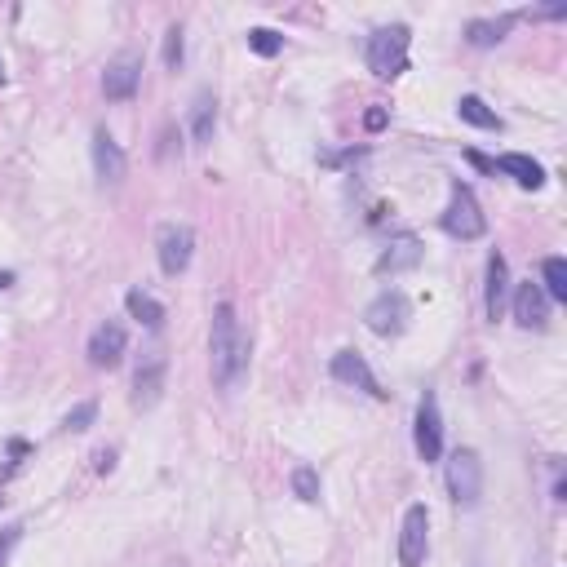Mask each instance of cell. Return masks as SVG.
<instances>
[{
  "label": "cell",
  "mask_w": 567,
  "mask_h": 567,
  "mask_svg": "<svg viewBox=\"0 0 567 567\" xmlns=\"http://www.w3.org/2000/svg\"><path fill=\"white\" fill-rule=\"evenodd\" d=\"M23 541V523H9L5 532H0V567L9 563V554H14V545Z\"/></svg>",
  "instance_id": "cell-27"
},
{
  "label": "cell",
  "mask_w": 567,
  "mask_h": 567,
  "mask_svg": "<svg viewBox=\"0 0 567 567\" xmlns=\"http://www.w3.org/2000/svg\"><path fill=\"white\" fill-rule=\"evenodd\" d=\"M213 129H218V98H213L209 89H200L191 102V142L195 147L213 142Z\"/></svg>",
  "instance_id": "cell-19"
},
{
  "label": "cell",
  "mask_w": 567,
  "mask_h": 567,
  "mask_svg": "<svg viewBox=\"0 0 567 567\" xmlns=\"http://www.w3.org/2000/svg\"><path fill=\"white\" fill-rule=\"evenodd\" d=\"M364 129H368V133H381V129H386V107H373V111H368V116H364Z\"/></svg>",
  "instance_id": "cell-28"
},
{
  "label": "cell",
  "mask_w": 567,
  "mask_h": 567,
  "mask_svg": "<svg viewBox=\"0 0 567 567\" xmlns=\"http://www.w3.org/2000/svg\"><path fill=\"white\" fill-rule=\"evenodd\" d=\"M182 58H187V36H182V23H173L169 32H164V67L178 71Z\"/></svg>",
  "instance_id": "cell-25"
},
{
  "label": "cell",
  "mask_w": 567,
  "mask_h": 567,
  "mask_svg": "<svg viewBox=\"0 0 567 567\" xmlns=\"http://www.w3.org/2000/svg\"><path fill=\"white\" fill-rule=\"evenodd\" d=\"M505 297H510V266H505L501 253L488 257V275H483V315L497 324L505 315Z\"/></svg>",
  "instance_id": "cell-14"
},
{
  "label": "cell",
  "mask_w": 567,
  "mask_h": 567,
  "mask_svg": "<svg viewBox=\"0 0 567 567\" xmlns=\"http://www.w3.org/2000/svg\"><path fill=\"white\" fill-rule=\"evenodd\" d=\"M249 49H253L257 58H275L284 49V36L271 32V27H253V32H249Z\"/></svg>",
  "instance_id": "cell-26"
},
{
  "label": "cell",
  "mask_w": 567,
  "mask_h": 567,
  "mask_svg": "<svg viewBox=\"0 0 567 567\" xmlns=\"http://www.w3.org/2000/svg\"><path fill=\"white\" fill-rule=\"evenodd\" d=\"M430 550V510L426 505H408L404 528H399V567H421Z\"/></svg>",
  "instance_id": "cell-8"
},
{
  "label": "cell",
  "mask_w": 567,
  "mask_h": 567,
  "mask_svg": "<svg viewBox=\"0 0 567 567\" xmlns=\"http://www.w3.org/2000/svg\"><path fill=\"white\" fill-rule=\"evenodd\" d=\"M94 421H98V399H85V404H76L63 417V430H71V435H85Z\"/></svg>",
  "instance_id": "cell-24"
},
{
  "label": "cell",
  "mask_w": 567,
  "mask_h": 567,
  "mask_svg": "<svg viewBox=\"0 0 567 567\" xmlns=\"http://www.w3.org/2000/svg\"><path fill=\"white\" fill-rule=\"evenodd\" d=\"M191 253H195V231L187 222H164L156 231V257H160V271L178 280L182 271L191 266Z\"/></svg>",
  "instance_id": "cell-5"
},
{
  "label": "cell",
  "mask_w": 567,
  "mask_h": 567,
  "mask_svg": "<svg viewBox=\"0 0 567 567\" xmlns=\"http://www.w3.org/2000/svg\"><path fill=\"white\" fill-rule=\"evenodd\" d=\"M125 311L138 319L142 328H151V333H160L164 328V302H156V297L142 293V288H129L125 293Z\"/></svg>",
  "instance_id": "cell-20"
},
{
  "label": "cell",
  "mask_w": 567,
  "mask_h": 567,
  "mask_svg": "<svg viewBox=\"0 0 567 567\" xmlns=\"http://www.w3.org/2000/svg\"><path fill=\"white\" fill-rule=\"evenodd\" d=\"M492 169L510 173V178L519 182L523 191H541L545 187V169L532 156H519V151H505V156H497V160H492Z\"/></svg>",
  "instance_id": "cell-17"
},
{
  "label": "cell",
  "mask_w": 567,
  "mask_h": 567,
  "mask_svg": "<svg viewBox=\"0 0 567 567\" xmlns=\"http://www.w3.org/2000/svg\"><path fill=\"white\" fill-rule=\"evenodd\" d=\"M457 116L466 120V125H474V129H501V116H497V111H492L479 94H461Z\"/></svg>",
  "instance_id": "cell-21"
},
{
  "label": "cell",
  "mask_w": 567,
  "mask_h": 567,
  "mask_svg": "<svg viewBox=\"0 0 567 567\" xmlns=\"http://www.w3.org/2000/svg\"><path fill=\"white\" fill-rule=\"evenodd\" d=\"M408 319H412V302H408V293H399V288L377 293L373 306L364 311V324L373 328L377 337H399L408 328Z\"/></svg>",
  "instance_id": "cell-6"
},
{
  "label": "cell",
  "mask_w": 567,
  "mask_h": 567,
  "mask_svg": "<svg viewBox=\"0 0 567 567\" xmlns=\"http://www.w3.org/2000/svg\"><path fill=\"white\" fill-rule=\"evenodd\" d=\"M519 23V14H501V18H474V23H466V45L474 49H492L501 45L505 36H510V27Z\"/></svg>",
  "instance_id": "cell-18"
},
{
  "label": "cell",
  "mask_w": 567,
  "mask_h": 567,
  "mask_svg": "<svg viewBox=\"0 0 567 567\" xmlns=\"http://www.w3.org/2000/svg\"><path fill=\"white\" fill-rule=\"evenodd\" d=\"M94 173H98L102 187H120V182H125V173H129L125 151H120V142L111 138L107 125L94 129Z\"/></svg>",
  "instance_id": "cell-10"
},
{
  "label": "cell",
  "mask_w": 567,
  "mask_h": 567,
  "mask_svg": "<svg viewBox=\"0 0 567 567\" xmlns=\"http://www.w3.org/2000/svg\"><path fill=\"white\" fill-rule=\"evenodd\" d=\"M412 443H417L421 461H439L443 457V417H439V395L426 390L417 404V421H412Z\"/></svg>",
  "instance_id": "cell-7"
},
{
  "label": "cell",
  "mask_w": 567,
  "mask_h": 567,
  "mask_svg": "<svg viewBox=\"0 0 567 567\" xmlns=\"http://www.w3.org/2000/svg\"><path fill=\"white\" fill-rule=\"evenodd\" d=\"M138 85H142V58H138V54L111 58L107 71H102V94H107V102H129V98H138Z\"/></svg>",
  "instance_id": "cell-9"
},
{
  "label": "cell",
  "mask_w": 567,
  "mask_h": 567,
  "mask_svg": "<svg viewBox=\"0 0 567 567\" xmlns=\"http://www.w3.org/2000/svg\"><path fill=\"white\" fill-rule=\"evenodd\" d=\"M333 377L346 381V386H355V390H364V395H373V399H390V390H381L377 373L368 368V359L359 355V350H337L333 355Z\"/></svg>",
  "instance_id": "cell-11"
},
{
  "label": "cell",
  "mask_w": 567,
  "mask_h": 567,
  "mask_svg": "<svg viewBox=\"0 0 567 567\" xmlns=\"http://www.w3.org/2000/svg\"><path fill=\"white\" fill-rule=\"evenodd\" d=\"M164 381H169V359L156 355V359H147V364L138 368V377H133V408H156L160 399H164Z\"/></svg>",
  "instance_id": "cell-13"
},
{
  "label": "cell",
  "mask_w": 567,
  "mask_h": 567,
  "mask_svg": "<svg viewBox=\"0 0 567 567\" xmlns=\"http://www.w3.org/2000/svg\"><path fill=\"white\" fill-rule=\"evenodd\" d=\"M288 483H293V497L297 501H319V470L315 466H293V474H288Z\"/></svg>",
  "instance_id": "cell-23"
},
{
  "label": "cell",
  "mask_w": 567,
  "mask_h": 567,
  "mask_svg": "<svg viewBox=\"0 0 567 567\" xmlns=\"http://www.w3.org/2000/svg\"><path fill=\"white\" fill-rule=\"evenodd\" d=\"M14 284V271H0V288H9Z\"/></svg>",
  "instance_id": "cell-29"
},
{
  "label": "cell",
  "mask_w": 567,
  "mask_h": 567,
  "mask_svg": "<svg viewBox=\"0 0 567 567\" xmlns=\"http://www.w3.org/2000/svg\"><path fill=\"white\" fill-rule=\"evenodd\" d=\"M125 346H129L125 324L107 319V324H98L94 337H89V364H94V368H120V359H125Z\"/></svg>",
  "instance_id": "cell-12"
},
{
  "label": "cell",
  "mask_w": 567,
  "mask_h": 567,
  "mask_svg": "<svg viewBox=\"0 0 567 567\" xmlns=\"http://www.w3.org/2000/svg\"><path fill=\"white\" fill-rule=\"evenodd\" d=\"M421 262V240L417 235H395V240L386 244V253L377 257V275H399V271H412V266Z\"/></svg>",
  "instance_id": "cell-16"
},
{
  "label": "cell",
  "mask_w": 567,
  "mask_h": 567,
  "mask_svg": "<svg viewBox=\"0 0 567 567\" xmlns=\"http://www.w3.org/2000/svg\"><path fill=\"white\" fill-rule=\"evenodd\" d=\"M209 373L218 390H235L249 373V337L240 333V319H235L231 302H218L209 328Z\"/></svg>",
  "instance_id": "cell-1"
},
{
  "label": "cell",
  "mask_w": 567,
  "mask_h": 567,
  "mask_svg": "<svg viewBox=\"0 0 567 567\" xmlns=\"http://www.w3.org/2000/svg\"><path fill=\"white\" fill-rule=\"evenodd\" d=\"M439 226L452 235V240H461V244L483 240V235H488V218H483L479 200H474V191L466 187V182H452V191H448V209H443Z\"/></svg>",
  "instance_id": "cell-3"
},
{
  "label": "cell",
  "mask_w": 567,
  "mask_h": 567,
  "mask_svg": "<svg viewBox=\"0 0 567 567\" xmlns=\"http://www.w3.org/2000/svg\"><path fill=\"white\" fill-rule=\"evenodd\" d=\"M0 85H5V63H0Z\"/></svg>",
  "instance_id": "cell-30"
},
{
  "label": "cell",
  "mask_w": 567,
  "mask_h": 567,
  "mask_svg": "<svg viewBox=\"0 0 567 567\" xmlns=\"http://www.w3.org/2000/svg\"><path fill=\"white\" fill-rule=\"evenodd\" d=\"M443 479H448V497L457 501V505H466V510L483 501V457L474 448H457V452H452Z\"/></svg>",
  "instance_id": "cell-4"
},
{
  "label": "cell",
  "mask_w": 567,
  "mask_h": 567,
  "mask_svg": "<svg viewBox=\"0 0 567 567\" xmlns=\"http://www.w3.org/2000/svg\"><path fill=\"white\" fill-rule=\"evenodd\" d=\"M408 45H412V32L404 23H390V27H377L368 36V71L381 80H395L408 71Z\"/></svg>",
  "instance_id": "cell-2"
},
{
  "label": "cell",
  "mask_w": 567,
  "mask_h": 567,
  "mask_svg": "<svg viewBox=\"0 0 567 567\" xmlns=\"http://www.w3.org/2000/svg\"><path fill=\"white\" fill-rule=\"evenodd\" d=\"M550 319V297L541 293V284H519L514 288V324L519 328H545Z\"/></svg>",
  "instance_id": "cell-15"
},
{
  "label": "cell",
  "mask_w": 567,
  "mask_h": 567,
  "mask_svg": "<svg viewBox=\"0 0 567 567\" xmlns=\"http://www.w3.org/2000/svg\"><path fill=\"white\" fill-rule=\"evenodd\" d=\"M541 275H545L541 293L550 297V302H567V262H563V257H545Z\"/></svg>",
  "instance_id": "cell-22"
}]
</instances>
